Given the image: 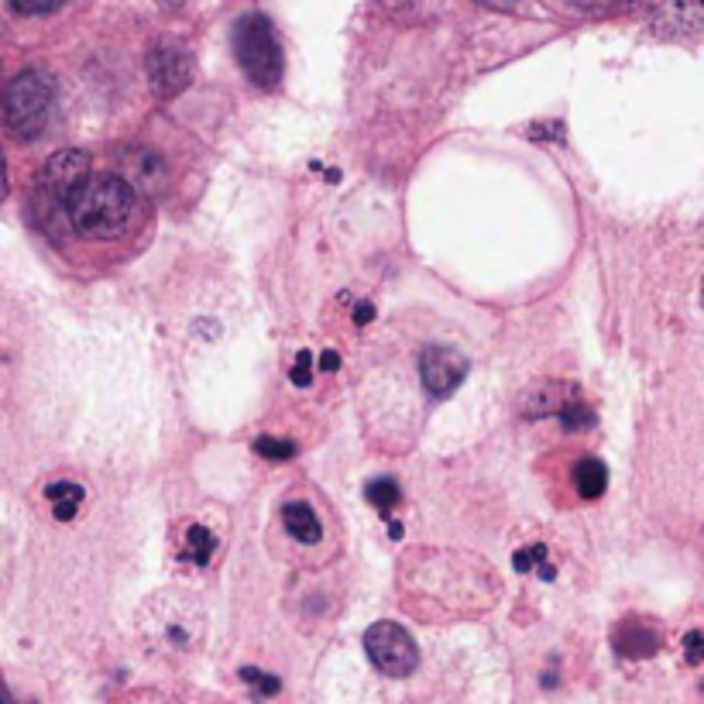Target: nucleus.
<instances>
[{"label": "nucleus", "mask_w": 704, "mask_h": 704, "mask_svg": "<svg viewBox=\"0 0 704 704\" xmlns=\"http://www.w3.org/2000/svg\"><path fill=\"white\" fill-rule=\"evenodd\" d=\"M574 4H581V7H612V4H619V0H574Z\"/></svg>", "instance_id": "27"}, {"label": "nucleus", "mask_w": 704, "mask_h": 704, "mask_svg": "<svg viewBox=\"0 0 704 704\" xmlns=\"http://www.w3.org/2000/svg\"><path fill=\"white\" fill-rule=\"evenodd\" d=\"M660 650V629L650 626L646 619H629L615 632V653L626 660H646Z\"/></svg>", "instance_id": "11"}, {"label": "nucleus", "mask_w": 704, "mask_h": 704, "mask_svg": "<svg viewBox=\"0 0 704 704\" xmlns=\"http://www.w3.org/2000/svg\"><path fill=\"white\" fill-rule=\"evenodd\" d=\"M282 526H286V533L296 543H303V547H316V543L323 540L320 519H316V512L306 502H286L282 505Z\"/></svg>", "instance_id": "12"}, {"label": "nucleus", "mask_w": 704, "mask_h": 704, "mask_svg": "<svg viewBox=\"0 0 704 704\" xmlns=\"http://www.w3.org/2000/svg\"><path fill=\"white\" fill-rule=\"evenodd\" d=\"M7 4H11V11L35 18V14H52L55 7H62V0H7Z\"/></svg>", "instance_id": "21"}, {"label": "nucleus", "mask_w": 704, "mask_h": 704, "mask_svg": "<svg viewBox=\"0 0 704 704\" xmlns=\"http://www.w3.org/2000/svg\"><path fill=\"white\" fill-rule=\"evenodd\" d=\"M684 660L701 663L704 660V629H691L684 636Z\"/></svg>", "instance_id": "23"}, {"label": "nucleus", "mask_w": 704, "mask_h": 704, "mask_svg": "<svg viewBox=\"0 0 704 704\" xmlns=\"http://www.w3.org/2000/svg\"><path fill=\"white\" fill-rule=\"evenodd\" d=\"M45 498H49L55 519H59V522H73L76 512H79V505H83L86 492L79 485H73V481H55V485L45 488Z\"/></svg>", "instance_id": "13"}, {"label": "nucleus", "mask_w": 704, "mask_h": 704, "mask_svg": "<svg viewBox=\"0 0 704 704\" xmlns=\"http://www.w3.org/2000/svg\"><path fill=\"white\" fill-rule=\"evenodd\" d=\"M241 680H244V684L255 687L258 698H272V694H279V677L261 674L258 667H244V670H241Z\"/></svg>", "instance_id": "20"}, {"label": "nucleus", "mask_w": 704, "mask_h": 704, "mask_svg": "<svg viewBox=\"0 0 704 704\" xmlns=\"http://www.w3.org/2000/svg\"><path fill=\"white\" fill-rule=\"evenodd\" d=\"M183 553H186V560H193L196 567H207L210 560H213V553H217V536H213L207 526L193 522V526L186 529Z\"/></svg>", "instance_id": "15"}, {"label": "nucleus", "mask_w": 704, "mask_h": 704, "mask_svg": "<svg viewBox=\"0 0 704 704\" xmlns=\"http://www.w3.org/2000/svg\"><path fill=\"white\" fill-rule=\"evenodd\" d=\"M419 378H423L430 395L447 399L468 378V358L461 351H454V347H426L419 354Z\"/></svg>", "instance_id": "8"}, {"label": "nucleus", "mask_w": 704, "mask_h": 704, "mask_svg": "<svg viewBox=\"0 0 704 704\" xmlns=\"http://www.w3.org/2000/svg\"><path fill=\"white\" fill-rule=\"evenodd\" d=\"M145 619V636L152 639L158 650L165 653H183L200 639V608L183 595H165L155 598V605L148 608Z\"/></svg>", "instance_id": "4"}, {"label": "nucleus", "mask_w": 704, "mask_h": 704, "mask_svg": "<svg viewBox=\"0 0 704 704\" xmlns=\"http://www.w3.org/2000/svg\"><path fill=\"white\" fill-rule=\"evenodd\" d=\"M124 179H128L138 193H165V186H169L165 162L155 152H141V148L124 155Z\"/></svg>", "instance_id": "10"}, {"label": "nucleus", "mask_w": 704, "mask_h": 704, "mask_svg": "<svg viewBox=\"0 0 704 704\" xmlns=\"http://www.w3.org/2000/svg\"><path fill=\"white\" fill-rule=\"evenodd\" d=\"M62 207L73 231L90 241H124L141 217L138 189L124 176H110V172L86 176Z\"/></svg>", "instance_id": "1"}, {"label": "nucleus", "mask_w": 704, "mask_h": 704, "mask_svg": "<svg viewBox=\"0 0 704 704\" xmlns=\"http://www.w3.org/2000/svg\"><path fill=\"white\" fill-rule=\"evenodd\" d=\"M320 368H323V371H337V368H340V358H337V351H323V358H320Z\"/></svg>", "instance_id": "24"}, {"label": "nucleus", "mask_w": 704, "mask_h": 704, "mask_svg": "<svg viewBox=\"0 0 704 704\" xmlns=\"http://www.w3.org/2000/svg\"><path fill=\"white\" fill-rule=\"evenodd\" d=\"M371 316H375V310H371V303H361L358 310H354V320H358V323H371Z\"/></svg>", "instance_id": "25"}, {"label": "nucleus", "mask_w": 704, "mask_h": 704, "mask_svg": "<svg viewBox=\"0 0 704 704\" xmlns=\"http://www.w3.org/2000/svg\"><path fill=\"white\" fill-rule=\"evenodd\" d=\"M574 485L584 498H598L608 488V468L595 457H584L574 464Z\"/></svg>", "instance_id": "14"}, {"label": "nucleus", "mask_w": 704, "mask_h": 704, "mask_svg": "<svg viewBox=\"0 0 704 704\" xmlns=\"http://www.w3.org/2000/svg\"><path fill=\"white\" fill-rule=\"evenodd\" d=\"M485 7H495V11H509V7H516L519 0H481Z\"/></svg>", "instance_id": "26"}, {"label": "nucleus", "mask_w": 704, "mask_h": 704, "mask_svg": "<svg viewBox=\"0 0 704 704\" xmlns=\"http://www.w3.org/2000/svg\"><path fill=\"white\" fill-rule=\"evenodd\" d=\"M365 495H368V502L375 505L378 512H382L385 519H389V512L399 505V481L395 478H375V481H368V488H365Z\"/></svg>", "instance_id": "17"}, {"label": "nucleus", "mask_w": 704, "mask_h": 704, "mask_svg": "<svg viewBox=\"0 0 704 704\" xmlns=\"http://www.w3.org/2000/svg\"><path fill=\"white\" fill-rule=\"evenodd\" d=\"M234 55L241 62L244 76L251 79L261 90H275L282 79V45L275 35L272 21L258 11H248L234 21L231 31Z\"/></svg>", "instance_id": "2"}, {"label": "nucleus", "mask_w": 704, "mask_h": 704, "mask_svg": "<svg viewBox=\"0 0 704 704\" xmlns=\"http://www.w3.org/2000/svg\"><path fill=\"white\" fill-rule=\"evenodd\" d=\"M55 86L42 69H25L4 90V121L18 141H35L52 114Z\"/></svg>", "instance_id": "3"}, {"label": "nucleus", "mask_w": 704, "mask_h": 704, "mask_svg": "<svg viewBox=\"0 0 704 704\" xmlns=\"http://www.w3.org/2000/svg\"><path fill=\"white\" fill-rule=\"evenodd\" d=\"M557 419L564 423V430L581 433V430H591V426H595V409H588L584 402H567Z\"/></svg>", "instance_id": "18"}, {"label": "nucleus", "mask_w": 704, "mask_h": 704, "mask_svg": "<svg viewBox=\"0 0 704 704\" xmlns=\"http://www.w3.org/2000/svg\"><path fill=\"white\" fill-rule=\"evenodd\" d=\"M292 382L303 389V385H310L313 382V354L310 351H299L296 354V365H292Z\"/></svg>", "instance_id": "22"}, {"label": "nucleus", "mask_w": 704, "mask_h": 704, "mask_svg": "<svg viewBox=\"0 0 704 704\" xmlns=\"http://www.w3.org/2000/svg\"><path fill=\"white\" fill-rule=\"evenodd\" d=\"M365 656L385 680H406L419 667L416 639L399 622H375L365 632Z\"/></svg>", "instance_id": "5"}, {"label": "nucleus", "mask_w": 704, "mask_h": 704, "mask_svg": "<svg viewBox=\"0 0 704 704\" xmlns=\"http://www.w3.org/2000/svg\"><path fill=\"white\" fill-rule=\"evenodd\" d=\"M512 567L516 574H540L543 581H553V564L547 560V547L533 543V547H522L512 553Z\"/></svg>", "instance_id": "16"}, {"label": "nucleus", "mask_w": 704, "mask_h": 704, "mask_svg": "<svg viewBox=\"0 0 704 704\" xmlns=\"http://www.w3.org/2000/svg\"><path fill=\"white\" fill-rule=\"evenodd\" d=\"M90 176V158L86 152L66 148V152H55L49 162L38 172V193L55 196V203H66V196Z\"/></svg>", "instance_id": "9"}, {"label": "nucleus", "mask_w": 704, "mask_h": 704, "mask_svg": "<svg viewBox=\"0 0 704 704\" xmlns=\"http://www.w3.org/2000/svg\"><path fill=\"white\" fill-rule=\"evenodd\" d=\"M148 79L162 100H172L193 83V55L176 38H158L148 52Z\"/></svg>", "instance_id": "7"}, {"label": "nucleus", "mask_w": 704, "mask_h": 704, "mask_svg": "<svg viewBox=\"0 0 704 704\" xmlns=\"http://www.w3.org/2000/svg\"><path fill=\"white\" fill-rule=\"evenodd\" d=\"M663 38H694L704 31V0H626Z\"/></svg>", "instance_id": "6"}, {"label": "nucleus", "mask_w": 704, "mask_h": 704, "mask_svg": "<svg viewBox=\"0 0 704 704\" xmlns=\"http://www.w3.org/2000/svg\"><path fill=\"white\" fill-rule=\"evenodd\" d=\"M255 450L265 457V461H292V457H296V444H292V440L268 437V433L255 440Z\"/></svg>", "instance_id": "19"}]
</instances>
